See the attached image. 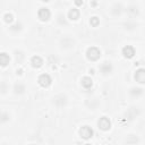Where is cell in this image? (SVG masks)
Wrapping results in <instances>:
<instances>
[{
    "mask_svg": "<svg viewBox=\"0 0 145 145\" xmlns=\"http://www.w3.org/2000/svg\"><path fill=\"white\" fill-rule=\"evenodd\" d=\"M106 15L112 20H120L126 17V2L123 1H111L105 8Z\"/></svg>",
    "mask_w": 145,
    "mask_h": 145,
    "instance_id": "6da1fadb",
    "label": "cell"
},
{
    "mask_svg": "<svg viewBox=\"0 0 145 145\" xmlns=\"http://www.w3.org/2000/svg\"><path fill=\"white\" fill-rule=\"evenodd\" d=\"M28 94V88L23 79H16L11 85H10V94L15 100L20 101L24 100Z\"/></svg>",
    "mask_w": 145,
    "mask_h": 145,
    "instance_id": "7a4b0ae2",
    "label": "cell"
},
{
    "mask_svg": "<svg viewBox=\"0 0 145 145\" xmlns=\"http://www.w3.org/2000/svg\"><path fill=\"white\" fill-rule=\"evenodd\" d=\"M57 46H58V50L61 53L68 54V53H71V52L75 51V49L77 46V42L71 35H66L65 34L58 40Z\"/></svg>",
    "mask_w": 145,
    "mask_h": 145,
    "instance_id": "3957f363",
    "label": "cell"
},
{
    "mask_svg": "<svg viewBox=\"0 0 145 145\" xmlns=\"http://www.w3.org/2000/svg\"><path fill=\"white\" fill-rule=\"evenodd\" d=\"M114 71H116V65L112 60L105 59V60L100 61L97 65V74L104 79L111 78L116 74Z\"/></svg>",
    "mask_w": 145,
    "mask_h": 145,
    "instance_id": "277c9868",
    "label": "cell"
},
{
    "mask_svg": "<svg viewBox=\"0 0 145 145\" xmlns=\"http://www.w3.org/2000/svg\"><path fill=\"white\" fill-rule=\"evenodd\" d=\"M84 57L91 63H99L102 58V50L97 45H88L84 50Z\"/></svg>",
    "mask_w": 145,
    "mask_h": 145,
    "instance_id": "5b68a950",
    "label": "cell"
},
{
    "mask_svg": "<svg viewBox=\"0 0 145 145\" xmlns=\"http://www.w3.org/2000/svg\"><path fill=\"white\" fill-rule=\"evenodd\" d=\"M52 108H56V110H63L69 105V96L66 93L59 92L57 94H53L50 99Z\"/></svg>",
    "mask_w": 145,
    "mask_h": 145,
    "instance_id": "8992f818",
    "label": "cell"
},
{
    "mask_svg": "<svg viewBox=\"0 0 145 145\" xmlns=\"http://www.w3.org/2000/svg\"><path fill=\"white\" fill-rule=\"evenodd\" d=\"M35 15H36V19H37L40 23H42V24H46V23L51 22L52 18H53V16H54V14H53L51 7L45 6V3H43V2H42L41 6L37 8Z\"/></svg>",
    "mask_w": 145,
    "mask_h": 145,
    "instance_id": "52a82bcc",
    "label": "cell"
},
{
    "mask_svg": "<svg viewBox=\"0 0 145 145\" xmlns=\"http://www.w3.org/2000/svg\"><path fill=\"white\" fill-rule=\"evenodd\" d=\"M101 97L95 95V94H88L85 99H84V108L86 111L88 112H97L101 108Z\"/></svg>",
    "mask_w": 145,
    "mask_h": 145,
    "instance_id": "ba28073f",
    "label": "cell"
},
{
    "mask_svg": "<svg viewBox=\"0 0 145 145\" xmlns=\"http://www.w3.org/2000/svg\"><path fill=\"white\" fill-rule=\"evenodd\" d=\"M140 116H142V109L137 108L136 104H133L129 108H126L123 110V112L121 114V119L125 122H134Z\"/></svg>",
    "mask_w": 145,
    "mask_h": 145,
    "instance_id": "9c48e42d",
    "label": "cell"
},
{
    "mask_svg": "<svg viewBox=\"0 0 145 145\" xmlns=\"http://www.w3.org/2000/svg\"><path fill=\"white\" fill-rule=\"evenodd\" d=\"M113 127L112 120L106 114H102L96 120V128L101 134H108Z\"/></svg>",
    "mask_w": 145,
    "mask_h": 145,
    "instance_id": "30bf717a",
    "label": "cell"
},
{
    "mask_svg": "<svg viewBox=\"0 0 145 145\" xmlns=\"http://www.w3.org/2000/svg\"><path fill=\"white\" fill-rule=\"evenodd\" d=\"M35 82L37 84V86L42 89H49L51 86H52V83H53V79H52V76L46 72V71H41L39 72V75L36 76L35 78Z\"/></svg>",
    "mask_w": 145,
    "mask_h": 145,
    "instance_id": "8fae6325",
    "label": "cell"
},
{
    "mask_svg": "<svg viewBox=\"0 0 145 145\" xmlns=\"http://www.w3.org/2000/svg\"><path fill=\"white\" fill-rule=\"evenodd\" d=\"M126 94H127L129 101H131V102H140V101H143V97H144V88H143V86L133 85V86H130L128 88Z\"/></svg>",
    "mask_w": 145,
    "mask_h": 145,
    "instance_id": "7c38bea8",
    "label": "cell"
},
{
    "mask_svg": "<svg viewBox=\"0 0 145 145\" xmlns=\"http://www.w3.org/2000/svg\"><path fill=\"white\" fill-rule=\"evenodd\" d=\"M65 15H66V18L67 20L70 23V24H76V23H79L80 19H82V11L79 8L75 7V6H69L66 11H65Z\"/></svg>",
    "mask_w": 145,
    "mask_h": 145,
    "instance_id": "4fadbf2b",
    "label": "cell"
},
{
    "mask_svg": "<svg viewBox=\"0 0 145 145\" xmlns=\"http://www.w3.org/2000/svg\"><path fill=\"white\" fill-rule=\"evenodd\" d=\"M44 63H45L44 58L39 53H34L27 58V65L33 70H40L41 68H43Z\"/></svg>",
    "mask_w": 145,
    "mask_h": 145,
    "instance_id": "5bb4252c",
    "label": "cell"
},
{
    "mask_svg": "<svg viewBox=\"0 0 145 145\" xmlns=\"http://www.w3.org/2000/svg\"><path fill=\"white\" fill-rule=\"evenodd\" d=\"M25 25L22 20H16L14 24H11L10 26H8V33L12 36V37H18V36H22L24 33H25Z\"/></svg>",
    "mask_w": 145,
    "mask_h": 145,
    "instance_id": "9a60e30c",
    "label": "cell"
},
{
    "mask_svg": "<svg viewBox=\"0 0 145 145\" xmlns=\"http://www.w3.org/2000/svg\"><path fill=\"white\" fill-rule=\"evenodd\" d=\"M27 58H28V56L26 54V52L22 48H17L12 51L11 59L15 62L16 67L17 66H23L25 62H27Z\"/></svg>",
    "mask_w": 145,
    "mask_h": 145,
    "instance_id": "2e32d148",
    "label": "cell"
},
{
    "mask_svg": "<svg viewBox=\"0 0 145 145\" xmlns=\"http://www.w3.org/2000/svg\"><path fill=\"white\" fill-rule=\"evenodd\" d=\"M14 120V113L8 108H0V127H7Z\"/></svg>",
    "mask_w": 145,
    "mask_h": 145,
    "instance_id": "e0dca14e",
    "label": "cell"
},
{
    "mask_svg": "<svg viewBox=\"0 0 145 145\" xmlns=\"http://www.w3.org/2000/svg\"><path fill=\"white\" fill-rule=\"evenodd\" d=\"M137 54V50L135 49L134 44H125L121 46L120 49V56L125 59V60H133Z\"/></svg>",
    "mask_w": 145,
    "mask_h": 145,
    "instance_id": "ac0fdd59",
    "label": "cell"
},
{
    "mask_svg": "<svg viewBox=\"0 0 145 145\" xmlns=\"http://www.w3.org/2000/svg\"><path fill=\"white\" fill-rule=\"evenodd\" d=\"M77 135L83 140H89L93 137L94 131H93V128L89 125H82L77 129Z\"/></svg>",
    "mask_w": 145,
    "mask_h": 145,
    "instance_id": "d6986e66",
    "label": "cell"
},
{
    "mask_svg": "<svg viewBox=\"0 0 145 145\" xmlns=\"http://www.w3.org/2000/svg\"><path fill=\"white\" fill-rule=\"evenodd\" d=\"M11 54L7 51H0V69L5 70L11 65Z\"/></svg>",
    "mask_w": 145,
    "mask_h": 145,
    "instance_id": "ffe728a7",
    "label": "cell"
},
{
    "mask_svg": "<svg viewBox=\"0 0 145 145\" xmlns=\"http://www.w3.org/2000/svg\"><path fill=\"white\" fill-rule=\"evenodd\" d=\"M53 18H54V22H56L57 26L60 27V28H67V27L69 26V24H70V23L67 20L66 15H65L63 11H59V12H57V14L53 16Z\"/></svg>",
    "mask_w": 145,
    "mask_h": 145,
    "instance_id": "44dd1931",
    "label": "cell"
},
{
    "mask_svg": "<svg viewBox=\"0 0 145 145\" xmlns=\"http://www.w3.org/2000/svg\"><path fill=\"white\" fill-rule=\"evenodd\" d=\"M79 85H80V88H83L84 91L88 92V91H91V89L93 88L94 80H93V78H92L91 76L84 75V76H82L80 79H79Z\"/></svg>",
    "mask_w": 145,
    "mask_h": 145,
    "instance_id": "7402d4cb",
    "label": "cell"
},
{
    "mask_svg": "<svg viewBox=\"0 0 145 145\" xmlns=\"http://www.w3.org/2000/svg\"><path fill=\"white\" fill-rule=\"evenodd\" d=\"M1 20L5 25L7 26H10L11 24H14L16 22V16H15V12L11 11V10H5L2 14H1Z\"/></svg>",
    "mask_w": 145,
    "mask_h": 145,
    "instance_id": "603a6c76",
    "label": "cell"
},
{
    "mask_svg": "<svg viewBox=\"0 0 145 145\" xmlns=\"http://www.w3.org/2000/svg\"><path fill=\"white\" fill-rule=\"evenodd\" d=\"M138 143H139V137L135 133H128L122 138V144L123 145H140Z\"/></svg>",
    "mask_w": 145,
    "mask_h": 145,
    "instance_id": "cb8c5ba5",
    "label": "cell"
},
{
    "mask_svg": "<svg viewBox=\"0 0 145 145\" xmlns=\"http://www.w3.org/2000/svg\"><path fill=\"white\" fill-rule=\"evenodd\" d=\"M133 78L135 80V83L139 84L140 86H143L144 80H145V72H144V68L140 66L138 68H136L133 72Z\"/></svg>",
    "mask_w": 145,
    "mask_h": 145,
    "instance_id": "d4e9b609",
    "label": "cell"
},
{
    "mask_svg": "<svg viewBox=\"0 0 145 145\" xmlns=\"http://www.w3.org/2000/svg\"><path fill=\"white\" fill-rule=\"evenodd\" d=\"M87 23H88L89 27L97 28V27H100V24H101V17L96 14H92L87 19Z\"/></svg>",
    "mask_w": 145,
    "mask_h": 145,
    "instance_id": "484cf974",
    "label": "cell"
},
{
    "mask_svg": "<svg viewBox=\"0 0 145 145\" xmlns=\"http://www.w3.org/2000/svg\"><path fill=\"white\" fill-rule=\"evenodd\" d=\"M0 145H12V144L8 140H2V142H0Z\"/></svg>",
    "mask_w": 145,
    "mask_h": 145,
    "instance_id": "4316f807",
    "label": "cell"
},
{
    "mask_svg": "<svg viewBox=\"0 0 145 145\" xmlns=\"http://www.w3.org/2000/svg\"><path fill=\"white\" fill-rule=\"evenodd\" d=\"M27 145H37V144H35V143H29V144H27Z\"/></svg>",
    "mask_w": 145,
    "mask_h": 145,
    "instance_id": "83f0119b",
    "label": "cell"
}]
</instances>
